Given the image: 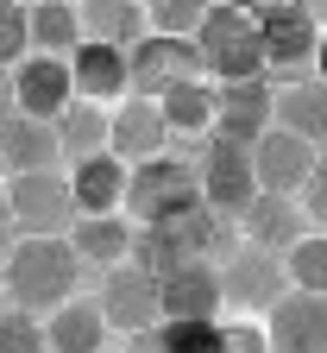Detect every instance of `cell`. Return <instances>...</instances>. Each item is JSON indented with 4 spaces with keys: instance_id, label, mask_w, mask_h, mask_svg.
<instances>
[{
    "instance_id": "1",
    "label": "cell",
    "mask_w": 327,
    "mask_h": 353,
    "mask_svg": "<svg viewBox=\"0 0 327 353\" xmlns=\"http://www.w3.org/2000/svg\"><path fill=\"white\" fill-rule=\"evenodd\" d=\"M0 278H7V303L57 309L82 284V252L70 246V234H19L7 265H0Z\"/></svg>"
},
{
    "instance_id": "2",
    "label": "cell",
    "mask_w": 327,
    "mask_h": 353,
    "mask_svg": "<svg viewBox=\"0 0 327 353\" xmlns=\"http://www.w3.org/2000/svg\"><path fill=\"white\" fill-rule=\"evenodd\" d=\"M220 246H226L220 208L196 202V208H182V214H170V221H138L126 259L145 265V272L158 278V272H170V265H182V259H214Z\"/></svg>"
},
{
    "instance_id": "3",
    "label": "cell",
    "mask_w": 327,
    "mask_h": 353,
    "mask_svg": "<svg viewBox=\"0 0 327 353\" xmlns=\"http://www.w3.org/2000/svg\"><path fill=\"white\" fill-rule=\"evenodd\" d=\"M196 51H202V70L214 82H246V76H264V44H258V19L240 13L233 0H208V13L196 26Z\"/></svg>"
},
{
    "instance_id": "4",
    "label": "cell",
    "mask_w": 327,
    "mask_h": 353,
    "mask_svg": "<svg viewBox=\"0 0 327 353\" xmlns=\"http://www.w3.org/2000/svg\"><path fill=\"white\" fill-rule=\"evenodd\" d=\"M202 202V176L189 158H138L132 176H126V214L132 221H170L182 208Z\"/></svg>"
},
{
    "instance_id": "5",
    "label": "cell",
    "mask_w": 327,
    "mask_h": 353,
    "mask_svg": "<svg viewBox=\"0 0 327 353\" xmlns=\"http://www.w3.org/2000/svg\"><path fill=\"white\" fill-rule=\"evenodd\" d=\"M7 208H13V228L19 234H70L76 228V190L70 176L51 164V170H13L7 176Z\"/></svg>"
},
{
    "instance_id": "6",
    "label": "cell",
    "mask_w": 327,
    "mask_h": 353,
    "mask_svg": "<svg viewBox=\"0 0 327 353\" xmlns=\"http://www.w3.org/2000/svg\"><path fill=\"white\" fill-rule=\"evenodd\" d=\"M258 44H264V76H271V88H284V82H302V76H315V51H321V26L296 7H277V13H264L258 19Z\"/></svg>"
},
{
    "instance_id": "7",
    "label": "cell",
    "mask_w": 327,
    "mask_h": 353,
    "mask_svg": "<svg viewBox=\"0 0 327 353\" xmlns=\"http://www.w3.org/2000/svg\"><path fill=\"white\" fill-rule=\"evenodd\" d=\"M126 63H132V95H145V101H158V95H170V88L208 76L196 38H170V32H145L126 51Z\"/></svg>"
},
{
    "instance_id": "8",
    "label": "cell",
    "mask_w": 327,
    "mask_h": 353,
    "mask_svg": "<svg viewBox=\"0 0 327 353\" xmlns=\"http://www.w3.org/2000/svg\"><path fill=\"white\" fill-rule=\"evenodd\" d=\"M196 176H202V202H208V208L240 214V208L252 202V190H258V176H252V145L226 139V132H202V164H196Z\"/></svg>"
},
{
    "instance_id": "9",
    "label": "cell",
    "mask_w": 327,
    "mask_h": 353,
    "mask_svg": "<svg viewBox=\"0 0 327 353\" xmlns=\"http://www.w3.org/2000/svg\"><path fill=\"white\" fill-rule=\"evenodd\" d=\"M220 265L208 259H182L170 272H158V316H182V322H220Z\"/></svg>"
},
{
    "instance_id": "10",
    "label": "cell",
    "mask_w": 327,
    "mask_h": 353,
    "mask_svg": "<svg viewBox=\"0 0 327 353\" xmlns=\"http://www.w3.org/2000/svg\"><path fill=\"white\" fill-rule=\"evenodd\" d=\"M284 290H290L284 252L240 246V252H233V259L220 265V296H226V309H271Z\"/></svg>"
},
{
    "instance_id": "11",
    "label": "cell",
    "mask_w": 327,
    "mask_h": 353,
    "mask_svg": "<svg viewBox=\"0 0 327 353\" xmlns=\"http://www.w3.org/2000/svg\"><path fill=\"white\" fill-rule=\"evenodd\" d=\"M271 353H327V296L321 290H284L271 303Z\"/></svg>"
},
{
    "instance_id": "12",
    "label": "cell",
    "mask_w": 327,
    "mask_h": 353,
    "mask_svg": "<svg viewBox=\"0 0 327 353\" xmlns=\"http://www.w3.org/2000/svg\"><path fill=\"white\" fill-rule=\"evenodd\" d=\"M101 316H107V328H120V334H138V328H151L158 322V278L145 272V265H132V259H120V265H107V278H101Z\"/></svg>"
},
{
    "instance_id": "13",
    "label": "cell",
    "mask_w": 327,
    "mask_h": 353,
    "mask_svg": "<svg viewBox=\"0 0 327 353\" xmlns=\"http://www.w3.org/2000/svg\"><path fill=\"white\" fill-rule=\"evenodd\" d=\"M13 101H19V114L57 120V114L76 101V76H70V57H51V51H25V57L13 63Z\"/></svg>"
},
{
    "instance_id": "14",
    "label": "cell",
    "mask_w": 327,
    "mask_h": 353,
    "mask_svg": "<svg viewBox=\"0 0 327 353\" xmlns=\"http://www.w3.org/2000/svg\"><path fill=\"white\" fill-rule=\"evenodd\" d=\"M264 126H277V88H271V76H246V82H220L214 88V132L252 145Z\"/></svg>"
},
{
    "instance_id": "15",
    "label": "cell",
    "mask_w": 327,
    "mask_h": 353,
    "mask_svg": "<svg viewBox=\"0 0 327 353\" xmlns=\"http://www.w3.org/2000/svg\"><path fill=\"white\" fill-rule=\"evenodd\" d=\"M321 145H308L302 132L290 126H264L258 139H252V176H258V190H277V196H296L302 190V176L315 164Z\"/></svg>"
},
{
    "instance_id": "16",
    "label": "cell",
    "mask_w": 327,
    "mask_h": 353,
    "mask_svg": "<svg viewBox=\"0 0 327 353\" xmlns=\"http://www.w3.org/2000/svg\"><path fill=\"white\" fill-rule=\"evenodd\" d=\"M70 76H76V95L82 101H101V108H120L132 95V63H126L120 44L82 38L76 51H70Z\"/></svg>"
},
{
    "instance_id": "17",
    "label": "cell",
    "mask_w": 327,
    "mask_h": 353,
    "mask_svg": "<svg viewBox=\"0 0 327 353\" xmlns=\"http://www.w3.org/2000/svg\"><path fill=\"white\" fill-rule=\"evenodd\" d=\"M302 202L296 196H277V190H252V202L240 208V228H246V246H264V252H290L302 240Z\"/></svg>"
},
{
    "instance_id": "18",
    "label": "cell",
    "mask_w": 327,
    "mask_h": 353,
    "mask_svg": "<svg viewBox=\"0 0 327 353\" xmlns=\"http://www.w3.org/2000/svg\"><path fill=\"white\" fill-rule=\"evenodd\" d=\"M164 139H170L164 108H158V101H145V95H126V101L114 108V120H107V152H120L126 164L158 158V152H164Z\"/></svg>"
},
{
    "instance_id": "19",
    "label": "cell",
    "mask_w": 327,
    "mask_h": 353,
    "mask_svg": "<svg viewBox=\"0 0 327 353\" xmlns=\"http://www.w3.org/2000/svg\"><path fill=\"white\" fill-rule=\"evenodd\" d=\"M126 176H132V164H126L120 152L76 158V170H70L76 208H82V214H114V208H126Z\"/></svg>"
},
{
    "instance_id": "20",
    "label": "cell",
    "mask_w": 327,
    "mask_h": 353,
    "mask_svg": "<svg viewBox=\"0 0 327 353\" xmlns=\"http://www.w3.org/2000/svg\"><path fill=\"white\" fill-rule=\"evenodd\" d=\"M0 152H7V170H51V164L63 158V145H57V120L7 114V120H0Z\"/></svg>"
},
{
    "instance_id": "21",
    "label": "cell",
    "mask_w": 327,
    "mask_h": 353,
    "mask_svg": "<svg viewBox=\"0 0 327 353\" xmlns=\"http://www.w3.org/2000/svg\"><path fill=\"white\" fill-rule=\"evenodd\" d=\"M76 13H82V38H95V44L132 51L145 38V0H76Z\"/></svg>"
},
{
    "instance_id": "22",
    "label": "cell",
    "mask_w": 327,
    "mask_h": 353,
    "mask_svg": "<svg viewBox=\"0 0 327 353\" xmlns=\"http://www.w3.org/2000/svg\"><path fill=\"white\" fill-rule=\"evenodd\" d=\"M277 126L302 132L308 145H327V82L321 76L284 82V88H277Z\"/></svg>"
},
{
    "instance_id": "23",
    "label": "cell",
    "mask_w": 327,
    "mask_h": 353,
    "mask_svg": "<svg viewBox=\"0 0 327 353\" xmlns=\"http://www.w3.org/2000/svg\"><path fill=\"white\" fill-rule=\"evenodd\" d=\"M70 246L82 252V265H120L132 252V221H126V208H114V214H76Z\"/></svg>"
},
{
    "instance_id": "24",
    "label": "cell",
    "mask_w": 327,
    "mask_h": 353,
    "mask_svg": "<svg viewBox=\"0 0 327 353\" xmlns=\"http://www.w3.org/2000/svg\"><path fill=\"white\" fill-rule=\"evenodd\" d=\"M51 353H95L101 334H107V316H101V303L95 296H70L51 309Z\"/></svg>"
},
{
    "instance_id": "25",
    "label": "cell",
    "mask_w": 327,
    "mask_h": 353,
    "mask_svg": "<svg viewBox=\"0 0 327 353\" xmlns=\"http://www.w3.org/2000/svg\"><path fill=\"white\" fill-rule=\"evenodd\" d=\"M25 19H32V51L70 57L76 44H82V13H76V0H32Z\"/></svg>"
},
{
    "instance_id": "26",
    "label": "cell",
    "mask_w": 327,
    "mask_h": 353,
    "mask_svg": "<svg viewBox=\"0 0 327 353\" xmlns=\"http://www.w3.org/2000/svg\"><path fill=\"white\" fill-rule=\"evenodd\" d=\"M107 108L101 101H70L63 114H57V145H63V158H95V152H107Z\"/></svg>"
},
{
    "instance_id": "27",
    "label": "cell",
    "mask_w": 327,
    "mask_h": 353,
    "mask_svg": "<svg viewBox=\"0 0 327 353\" xmlns=\"http://www.w3.org/2000/svg\"><path fill=\"white\" fill-rule=\"evenodd\" d=\"M132 353H214V322L158 316L151 328H138V334H132Z\"/></svg>"
},
{
    "instance_id": "28",
    "label": "cell",
    "mask_w": 327,
    "mask_h": 353,
    "mask_svg": "<svg viewBox=\"0 0 327 353\" xmlns=\"http://www.w3.org/2000/svg\"><path fill=\"white\" fill-rule=\"evenodd\" d=\"M158 108H164V126L170 132H196V139L214 132V88H208V76L170 88V95H158Z\"/></svg>"
},
{
    "instance_id": "29",
    "label": "cell",
    "mask_w": 327,
    "mask_h": 353,
    "mask_svg": "<svg viewBox=\"0 0 327 353\" xmlns=\"http://www.w3.org/2000/svg\"><path fill=\"white\" fill-rule=\"evenodd\" d=\"M284 272L296 290H321L327 296V234H302L290 252H284Z\"/></svg>"
},
{
    "instance_id": "30",
    "label": "cell",
    "mask_w": 327,
    "mask_h": 353,
    "mask_svg": "<svg viewBox=\"0 0 327 353\" xmlns=\"http://www.w3.org/2000/svg\"><path fill=\"white\" fill-rule=\"evenodd\" d=\"M0 353H51V334H44L38 309H0Z\"/></svg>"
},
{
    "instance_id": "31",
    "label": "cell",
    "mask_w": 327,
    "mask_h": 353,
    "mask_svg": "<svg viewBox=\"0 0 327 353\" xmlns=\"http://www.w3.org/2000/svg\"><path fill=\"white\" fill-rule=\"evenodd\" d=\"M208 13V0H145V32H170V38H196Z\"/></svg>"
},
{
    "instance_id": "32",
    "label": "cell",
    "mask_w": 327,
    "mask_h": 353,
    "mask_svg": "<svg viewBox=\"0 0 327 353\" xmlns=\"http://www.w3.org/2000/svg\"><path fill=\"white\" fill-rule=\"evenodd\" d=\"M32 51V19H25V7H19V0H0V63H19Z\"/></svg>"
},
{
    "instance_id": "33",
    "label": "cell",
    "mask_w": 327,
    "mask_h": 353,
    "mask_svg": "<svg viewBox=\"0 0 327 353\" xmlns=\"http://www.w3.org/2000/svg\"><path fill=\"white\" fill-rule=\"evenodd\" d=\"M296 196H302V214L327 234V145L315 152V164H308V176H302V190H296Z\"/></svg>"
},
{
    "instance_id": "34",
    "label": "cell",
    "mask_w": 327,
    "mask_h": 353,
    "mask_svg": "<svg viewBox=\"0 0 327 353\" xmlns=\"http://www.w3.org/2000/svg\"><path fill=\"white\" fill-rule=\"evenodd\" d=\"M214 353H271V334L258 322H214Z\"/></svg>"
},
{
    "instance_id": "35",
    "label": "cell",
    "mask_w": 327,
    "mask_h": 353,
    "mask_svg": "<svg viewBox=\"0 0 327 353\" xmlns=\"http://www.w3.org/2000/svg\"><path fill=\"white\" fill-rule=\"evenodd\" d=\"M13 240H19V228H13V208H7V196H0V265H7Z\"/></svg>"
},
{
    "instance_id": "36",
    "label": "cell",
    "mask_w": 327,
    "mask_h": 353,
    "mask_svg": "<svg viewBox=\"0 0 327 353\" xmlns=\"http://www.w3.org/2000/svg\"><path fill=\"white\" fill-rule=\"evenodd\" d=\"M7 114H19V101H13V70L0 63V120H7Z\"/></svg>"
},
{
    "instance_id": "37",
    "label": "cell",
    "mask_w": 327,
    "mask_h": 353,
    "mask_svg": "<svg viewBox=\"0 0 327 353\" xmlns=\"http://www.w3.org/2000/svg\"><path fill=\"white\" fill-rule=\"evenodd\" d=\"M240 13H252V19H264V13H277V7H290V0H233Z\"/></svg>"
},
{
    "instance_id": "38",
    "label": "cell",
    "mask_w": 327,
    "mask_h": 353,
    "mask_svg": "<svg viewBox=\"0 0 327 353\" xmlns=\"http://www.w3.org/2000/svg\"><path fill=\"white\" fill-rule=\"evenodd\" d=\"M296 7H302V13H308V19H315V26L327 32V0H296Z\"/></svg>"
},
{
    "instance_id": "39",
    "label": "cell",
    "mask_w": 327,
    "mask_h": 353,
    "mask_svg": "<svg viewBox=\"0 0 327 353\" xmlns=\"http://www.w3.org/2000/svg\"><path fill=\"white\" fill-rule=\"evenodd\" d=\"M315 76L327 82V32H321V51H315Z\"/></svg>"
},
{
    "instance_id": "40",
    "label": "cell",
    "mask_w": 327,
    "mask_h": 353,
    "mask_svg": "<svg viewBox=\"0 0 327 353\" xmlns=\"http://www.w3.org/2000/svg\"><path fill=\"white\" fill-rule=\"evenodd\" d=\"M0 176H13V170H7V152H0Z\"/></svg>"
},
{
    "instance_id": "41",
    "label": "cell",
    "mask_w": 327,
    "mask_h": 353,
    "mask_svg": "<svg viewBox=\"0 0 327 353\" xmlns=\"http://www.w3.org/2000/svg\"><path fill=\"white\" fill-rule=\"evenodd\" d=\"M0 296H7V278H0Z\"/></svg>"
},
{
    "instance_id": "42",
    "label": "cell",
    "mask_w": 327,
    "mask_h": 353,
    "mask_svg": "<svg viewBox=\"0 0 327 353\" xmlns=\"http://www.w3.org/2000/svg\"><path fill=\"white\" fill-rule=\"evenodd\" d=\"M19 7H32V0H19Z\"/></svg>"
}]
</instances>
